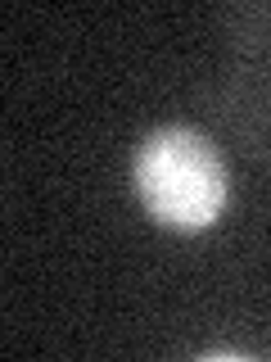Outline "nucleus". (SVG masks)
Here are the masks:
<instances>
[{
  "label": "nucleus",
  "instance_id": "1",
  "mask_svg": "<svg viewBox=\"0 0 271 362\" xmlns=\"http://www.w3.org/2000/svg\"><path fill=\"white\" fill-rule=\"evenodd\" d=\"M131 181L145 213L172 231H208L226 213V163L217 145L195 127H158L136 150Z\"/></svg>",
  "mask_w": 271,
  "mask_h": 362
}]
</instances>
